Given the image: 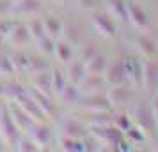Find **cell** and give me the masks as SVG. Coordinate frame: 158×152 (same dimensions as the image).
Instances as JSON below:
<instances>
[{"instance_id": "277c9868", "label": "cell", "mask_w": 158, "mask_h": 152, "mask_svg": "<svg viewBox=\"0 0 158 152\" xmlns=\"http://www.w3.org/2000/svg\"><path fill=\"white\" fill-rule=\"evenodd\" d=\"M57 51H60V53H62V58L68 60V57H69V50H68V46H66V44H59Z\"/></svg>"}, {"instance_id": "3957f363", "label": "cell", "mask_w": 158, "mask_h": 152, "mask_svg": "<svg viewBox=\"0 0 158 152\" xmlns=\"http://www.w3.org/2000/svg\"><path fill=\"white\" fill-rule=\"evenodd\" d=\"M44 29H48L52 34H57L59 29H60V25H59V23H55L53 20H48V21L44 23Z\"/></svg>"}, {"instance_id": "7a4b0ae2", "label": "cell", "mask_w": 158, "mask_h": 152, "mask_svg": "<svg viewBox=\"0 0 158 152\" xmlns=\"http://www.w3.org/2000/svg\"><path fill=\"white\" fill-rule=\"evenodd\" d=\"M96 21L100 25V29L103 27V29L107 30V34H112L114 32V25L110 21V18H107V16H96Z\"/></svg>"}, {"instance_id": "6da1fadb", "label": "cell", "mask_w": 158, "mask_h": 152, "mask_svg": "<svg viewBox=\"0 0 158 152\" xmlns=\"http://www.w3.org/2000/svg\"><path fill=\"white\" fill-rule=\"evenodd\" d=\"M128 9L133 13V16H135V18H133V20H135V23H139V25H146V21H148V20H146V14H144V13H142L139 7H137V6L130 4Z\"/></svg>"}]
</instances>
